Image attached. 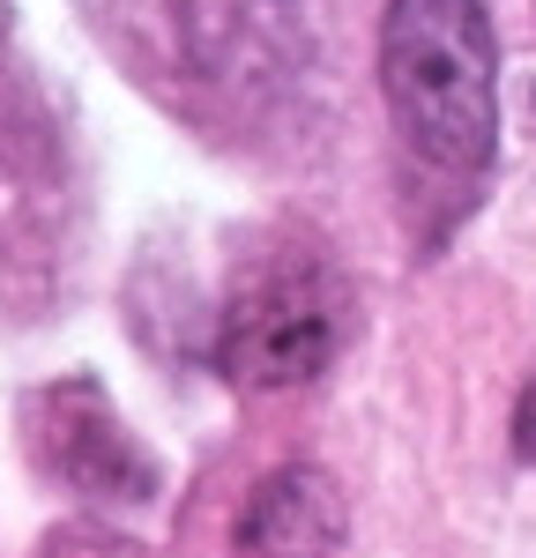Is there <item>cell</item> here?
<instances>
[{"mask_svg": "<svg viewBox=\"0 0 536 558\" xmlns=\"http://www.w3.org/2000/svg\"><path fill=\"white\" fill-rule=\"evenodd\" d=\"M380 89L425 165L485 172L499 142V52L485 0H388Z\"/></svg>", "mask_w": 536, "mask_h": 558, "instance_id": "1", "label": "cell"}, {"mask_svg": "<svg viewBox=\"0 0 536 558\" xmlns=\"http://www.w3.org/2000/svg\"><path fill=\"white\" fill-rule=\"evenodd\" d=\"M343 336H351L343 283L320 260H268L231 291L217 357L239 387H299L336 365Z\"/></svg>", "mask_w": 536, "mask_h": 558, "instance_id": "2", "label": "cell"}, {"mask_svg": "<svg viewBox=\"0 0 536 558\" xmlns=\"http://www.w3.org/2000/svg\"><path fill=\"white\" fill-rule=\"evenodd\" d=\"M165 8L202 83H276L299 60V0H165Z\"/></svg>", "mask_w": 536, "mask_h": 558, "instance_id": "3", "label": "cell"}, {"mask_svg": "<svg viewBox=\"0 0 536 558\" xmlns=\"http://www.w3.org/2000/svg\"><path fill=\"white\" fill-rule=\"evenodd\" d=\"M239 558H336L343 551V492L328 470H276L246 499L239 514V536H231Z\"/></svg>", "mask_w": 536, "mask_h": 558, "instance_id": "4", "label": "cell"}, {"mask_svg": "<svg viewBox=\"0 0 536 558\" xmlns=\"http://www.w3.org/2000/svg\"><path fill=\"white\" fill-rule=\"evenodd\" d=\"M514 454L536 470V373H529V387H522V402H514Z\"/></svg>", "mask_w": 536, "mask_h": 558, "instance_id": "5", "label": "cell"}]
</instances>
